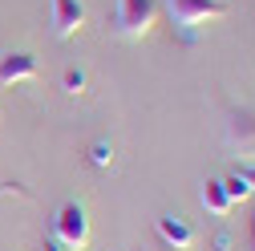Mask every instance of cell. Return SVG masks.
Masks as SVG:
<instances>
[{
	"label": "cell",
	"mask_w": 255,
	"mask_h": 251,
	"mask_svg": "<svg viewBox=\"0 0 255 251\" xmlns=\"http://www.w3.org/2000/svg\"><path fill=\"white\" fill-rule=\"evenodd\" d=\"M0 195H20V199H28V191L20 182H0Z\"/></svg>",
	"instance_id": "obj_11"
},
{
	"label": "cell",
	"mask_w": 255,
	"mask_h": 251,
	"mask_svg": "<svg viewBox=\"0 0 255 251\" xmlns=\"http://www.w3.org/2000/svg\"><path fill=\"white\" fill-rule=\"evenodd\" d=\"M53 239L65 247V251H85L89 247V215L77 199L61 203L53 215Z\"/></svg>",
	"instance_id": "obj_1"
},
{
	"label": "cell",
	"mask_w": 255,
	"mask_h": 251,
	"mask_svg": "<svg viewBox=\"0 0 255 251\" xmlns=\"http://www.w3.org/2000/svg\"><path fill=\"white\" fill-rule=\"evenodd\" d=\"M41 251H65V247H61L57 239H45V243H41Z\"/></svg>",
	"instance_id": "obj_13"
},
{
	"label": "cell",
	"mask_w": 255,
	"mask_h": 251,
	"mask_svg": "<svg viewBox=\"0 0 255 251\" xmlns=\"http://www.w3.org/2000/svg\"><path fill=\"white\" fill-rule=\"evenodd\" d=\"M223 191H227V199H231V203H243V199H251V186H247V178H243L239 170H231L227 178H223Z\"/></svg>",
	"instance_id": "obj_8"
},
{
	"label": "cell",
	"mask_w": 255,
	"mask_h": 251,
	"mask_svg": "<svg viewBox=\"0 0 255 251\" xmlns=\"http://www.w3.org/2000/svg\"><path fill=\"white\" fill-rule=\"evenodd\" d=\"M199 203H203V211L207 215H215V219H227L231 215V199H227V191H223V178H207L203 182V191H199Z\"/></svg>",
	"instance_id": "obj_7"
},
{
	"label": "cell",
	"mask_w": 255,
	"mask_h": 251,
	"mask_svg": "<svg viewBox=\"0 0 255 251\" xmlns=\"http://www.w3.org/2000/svg\"><path fill=\"white\" fill-rule=\"evenodd\" d=\"M158 20V4L154 0H118L114 8V33L126 41H142Z\"/></svg>",
	"instance_id": "obj_2"
},
{
	"label": "cell",
	"mask_w": 255,
	"mask_h": 251,
	"mask_svg": "<svg viewBox=\"0 0 255 251\" xmlns=\"http://www.w3.org/2000/svg\"><path fill=\"white\" fill-rule=\"evenodd\" d=\"M158 235H162V243L174 247V251H190V247H195V231H190V223H186V219H174V215L158 219Z\"/></svg>",
	"instance_id": "obj_6"
},
{
	"label": "cell",
	"mask_w": 255,
	"mask_h": 251,
	"mask_svg": "<svg viewBox=\"0 0 255 251\" xmlns=\"http://www.w3.org/2000/svg\"><path fill=\"white\" fill-rule=\"evenodd\" d=\"M49 20L57 41H73L85 24V4L81 0H49Z\"/></svg>",
	"instance_id": "obj_4"
},
{
	"label": "cell",
	"mask_w": 255,
	"mask_h": 251,
	"mask_svg": "<svg viewBox=\"0 0 255 251\" xmlns=\"http://www.w3.org/2000/svg\"><path fill=\"white\" fill-rule=\"evenodd\" d=\"M37 77V57L33 53H4L0 57V85H20Z\"/></svg>",
	"instance_id": "obj_5"
},
{
	"label": "cell",
	"mask_w": 255,
	"mask_h": 251,
	"mask_svg": "<svg viewBox=\"0 0 255 251\" xmlns=\"http://www.w3.org/2000/svg\"><path fill=\"white\" fill-rule=\"evenodd\" d=\"M65 93H73V98L85 93V73L81 69H65Z\"/></svg>",
	"instance_id": "obj_9"
},
{
	"label": "cell",
	"mask_w": 255,
	"mask_h": 251,
	"mask_svg": "<svg viewBox=\"0 0 255 251\" xmlns=\"http://www.w3.org/2000/svg\"><path fill=\"white\" fill-rule=\"evenodd\" d=\"M93 166H110L114 162V150H110V142H93Z\"/></svg>",
	"instance_id": "obj_10"
},
{
	"label": "cell",
	"mask_w": 255,
	"mask_h": 251,
	"mask_svg": "<svg viewBox=\"0 0 255 251\" xmlns=\"http://www.w3.org/2000/svg\"><path fill=\"white\" fill-rule=\"evenodd\" d=\"M166 8L174 16V24H182V28H199L207 20L227 16V4H223V0H170Z\"/></svg>",
	"instance_id": "obj_3"
},
{
	"label": "cell",
	"mask_w": 255,
	"mask_h": 251,
	"mask_svg": "<svg viewBox=\"0 0 255 251\" xmlns=\"http://www.w3.org/2000/svg\"><path fill=\"white\" fill-rule=\"evenodd\" d=\"M239 174L247 178V186H251V195H255V166H239Z\"/></svg>",
	"instance_id": "obj_12"
}]
</instances>
